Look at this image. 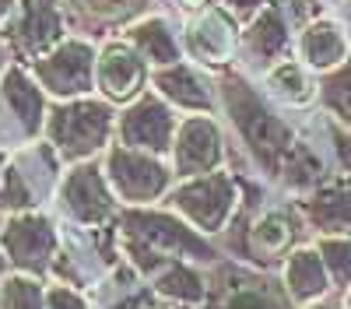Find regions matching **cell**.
<instances>
[{"label":"cell","instance_id":"obj_14","mask_svg":"<svg viewBox=\"0 0 351 309\" xmlns=\"http://www.w3.org/2000/svg\"><path fill=\"white\" fill-rule=\"evenodd\" d=\"M330 288V271L319 249H291L285 264V292L295 302H316Z\"/></svg>","mask_w":351,"mask_h":309},{"label":"cell","instance_id":"obj_30","mask_svg":"<svg viewBox=\"0 0 351 309\" xmlns=\"http://www.w3.org/2000/svg\"><path fill=\"white\" fill-rule=\"evenodd\" d=\"M225 4H228L232 11H236L239 18H250V14H260L263 8L271 4V0H225Z\"/></svg>","mask_w":351,"mask_h":309},{"label":"cell","instance_id":"obj_4","mask_svg":"<svg viewBox=\"0 0 351 309\" xmlns=\"http://www.w3.org/2000/svg\"><path fill=\"white\" fill-rule=\"evenodd\" d=\"M95 64L99 56L92 49V42L81 39H64L60 46H53L49 53L36 56L32 74L46 92L60 95V99H77L84 92H92L95 84Z\"/></svg>","mask_w":351,"mask_h":309},{"label":"cell","instance_id":"obj_2","mask_svg":"<svg viewBox=\"0 0 351 309\" xmlns=\"http://www.w3.org/2000/svg\"><path fill=\"white\" fill-rule=\"evenodd\" d=\"M112 130V109L95 99H67L46 120L49 145L64 158H84L106 145Z\"/></svg>","mask_w":351,"mask_h":309},{"label":"cell","instance_id":"obj_25","mask_svg":"<svg viewBox=\"0 0 351 309\" xmlns=\"http://www.w3.org/2000/svg\"><path fill=\"white\" fill-rule=\"evenodd\" d=\"M324 102L351 127V64L348 60L341 67L327 71V77H324Z\"/></svg>","mask_w":351,"mask_h":309},{"label":"cell","instance_id":"obj_3","mask_svg":"<svg viewBox=\"0 0 351 309\" xmlns=\"http://www.w3.org/2000/svg\"><path fill=\"white\" fill-rule=\"evenodd\" d=\"M127 246L134 257H197V260H211L215 253L193 229L180 225L169 214H144V211H130L127 214Z\"/></svg>","mask_w":351,"mask_h":309},{"label":"cell","instance_id":"obj_15","mask_svg":"<svg viewBox=\"0 0 351 309\" xmlns=\"http://www.w3.org/2000/svg\"><path fill=\"white\" fill-rule=\"evenodd\" d=\"M211 309H288V302L267 277L236 271L228 274V285L215 295Z\"/></svg>","mask_w":351,"mask_h":309},{"label":"cell","instance_id":"obj_34","mask_svg":"<svg viewBox=\"0 0 351 309\" xmlns=\"http://www.w3.org/2000/svg\"><path fill=\"white\" fill-rule=\"evenodd\" d=\"M144 309H158V306H144Z\"/></svg>","mask_w":351,"mask_h":309},{"label":"cell","instance_id":"obj_28","mask_svg":"<svg viewBox=\"0 0 351 309\" xmlns=\"http://www.w3.org/2000/svg\"><path fill=\"white\" fill-rule=\"evenodd\" d=\"M77 4H84V11L99 18H127L141 8V0H77Z\"/></svg>","mask_w":351,"mask_h":309},{"label":"cell","instance_id":"obj_36","mask_svg":"<svg viewBox=\"0 0 351 309\" xmlns=\"http://www.w3.org/2000/svg\"><path fill=\"white\" fill-rule=\"evenodd\" d=\"M0 271H4V260H0Z\"/></svg>","mask_w":351,"mask_h":309},{"label":"cell","instance_id":"obj_11","mask_svg":"<svg viewBox=\"0 0 351 309\" xmlns=\"http://www.w3.org/2000/svg\"><path fill=\"white\" fill-rule=\"evenodd\" d=\"M53 246H56L53 225L43 214H18L4 229V253L14 267L36 271V267L49 264Z\"/></svg>","mask_w":351,"mask_h":309},{"label":"cell","instance_id":"obj_6","mask_svg":"<svg viewBox=\"0 0 351 309\" xmlns=\"http://www.w3.org/2000/svg\"><path fill=\"white\" fill-rule=\"evenodd\" d=\"M106 173H109L112 190L130 204H148L158 193H165V186H169V169L152 151L127 148V145L109 151Z\"/></svg>","mask_w":351,"mask_h":309},{"label":"cell","instance_id":"obj_33","mask_svg":"<svg viewBox=\"0 0 351 309\" xmlns=\"http://www.w3.org/2000/svg\"><path fill=\"white\" fill-rule=\"evenodd\" d=\"M316 309H334V306H316Z\"/></svg>","mask_w":351,"mask_h":309},{"label":"cell","instance_id":"obj_8","mask_svg":"<svg viewBox=\"0 0 351 309\" xmlns=\"http://www.w3.org/2000/svg\"><path fill=\"white\" fill-rule=\"evenodd\" d=\"M144 81H148V60L130 46V42H109L99 53L95 64V84L106 99L112 102H130L141 95Z\"/></svg>","mask_w":351,"mask_h":309},{"label":"cell","instance_id":"obj_26","mask_svg":"<svg viewBox=\"0 0 351 309\" xmlns=\"http://www.w3.org/2000/svg\"><path fill=\"white\" fill-rule=\"evenodd\" d=\"M0 309H46L36 277H8L0 285Z\"/></svg>","mask_w":351,"mask_h":309},{"label":"cell","instance_id":"obj_12","mask_svg":"<svg viewBox=\"0 0 351 309\" xmlns=\"http://www.w3.org/2000/svg\"><path fill=\"white\" fill-rule=\"evenodd\" d=\"M60 204L67 208L71 218H77L84 225H99L112 214V193H109L106 180L99 176V169L81 165L74 173H67V180L60 186Z\"/></svg>","mask_w":351,"mask_h":309},{"label":"cell","instance_id":"obj_24","mask_svg":"<svg viewBox=\"0 0 351 309\" xmlns=\"http://www.w3.org/2000/svg\"><path fill=\"white\" fill-rule=\"evenodd\" d=\"M267 81H271V88H274L281 99H288V102H309V99H313V84H309L306 71H302L299 64H291V60L274 64L271 74H267Z\"/></svg>","mask_w":351,"mask_h":309},{"label":"cell","instance_id":"obj_5","mask_svg":"<svg viewBox=\"0 0 351 309\" xmlns=\"http://www.w3.org/2000/svg\"><path fill=\"white\" fill-rule=\"evenodd\" d=\"M172 204L180 208L200 232H218L225 229V221L236 208V183L225 173H204L190 176L180 190L172 193Z\"/></svg>","mask_w":351,"mask_h":309},{"label":"cell","instance_id":"obj_9","mask_svg":"<svg viewBox=\"0 0 351 309\" xmlns=\"http://www.w3.org/2000/svg\"><path fill=\"white\" fill-rule=\"evenodd\" d=\"M172 151H176V173L183 180L215 173L221 165V134H218L215 120H208V116L183 120L180 130H176Z\"/></svg>","mask_w":351,"mask_h":309},{"label":"cell","instance_id":"obj_13","mask_svg":"<svg viewBox=\"0 0 351 309\" xmlns=\"http://www.w3.org/2000/svg\"><path fill=\"white\" fill-rule=\"evenodd\" d=\"M306 218L324 236L351 232V180H334L306 201Z\"/></svg>","mask_w":351,"mask_h":309},{"label":"cell","instance_id":"obj_7","mask_svg":"<svg viewBox=\"0 0 351 309\" xmlns=\"http://www.w3.org/2000/svg\"><path fill=\"white\" fill-rule=\"evenodd\" d=\"M176 116L155 95H141L120 120V140L127 148H141L152 155H165L176 140Z\"/></svg>","mask_w":351,"mask_h":309},{"label":"cell","instance_id":"obj_21","mask_svg":"<svg viewBox=\"0 0 351 309\" xmlns=\"http://www.w3.org/2000/svg\"><path fill=\"white\" fill-rule=\"evenodd\" d=\"M295 221H291L285 211H267L253 229H250V243L256 253H267V257H274V253H285L291 246V239H295Z\"/></svg>","mask_w":351,"mask_h":309},{"label":"cell","instance_id":"obj_19","mask_svg":"<svg viewBox=\"0 0 351 309\" xmlns=\"http://www.w3.org/2000/svg\"><path fill=\"white\" fill-rule=\"evenodd\" d=\"M127 42L148 60L152 67H169V64H180V42L169 32V25L162 18H144L137 21L130 32H127Z\"/></svg>","mask_w":351,"mask_h":309},{"label":"cell","instance_id":"obj_16","mask_svg":"<svg viewBox=\"0 0 351 309\" xmlns=\"http://www.w3.org/2000/svg\"><path fill=\"white\" fill-rule=\"evenodd\" d=\"M299 49H302V60L316 71H334L348 60V42L341 36V28L334 21H313L302 39H299Z\"/></svg>","mask_w":351,"mask_h":309},{"label":"cell","instance_id":"obj_29","mask_svg":"<svg viewBox=\"0 0 351 309\" xmlns=\"http://www.w3.org/2000/svg\"><path fill=\"white\" fill-rule=\"evenodd\" d=\"M46 309H84V302H81L77 292L56 285V288H49V295H46Z\"/></svg>","mask_w":351,"mask_h":309},{"label":"cell","instance_id":"obj_31","mask_svg":"<svg viewBox=\"0 0 351 309\" xmlns=\"http://www.w3.org/2000/svg\"><path fill=\"white\" fill-rule=\"evenodd\" d=\"M18 4H21V0H0V21H4V18H8V14H11Z\"/></svg>","mask_w":351,"mask_h":309},{"label":"cell","instance_id":"obj_23","mask_svg":"<svg viewBox=\"0 0 351 309\" xmlns=\"http://www.w3.org/2000/svg\"><path fill=\"white\" fill-rule=\"evenodd\" d=\"M190 42H193V53L197 56H204L208 64H218L221 56L228 53V46H232V32H228V25L218 14H208L204 21L193 25Z\"/></svg>","mask_w":351,"mask_h":309},{"label":"cell","instance_id":"obj_20","mask_svg":"<svg viewBox=\"0 0 351 309\" xmlns=\"http://www.w3.org/2000/svg\"><path fill=\"white\" fill-rule=\"evenodd\" d=\"M246 46H250L253 56H260V60H267V64L278 60V56L285 53V46H288V28H285L278 8L267 4V8L253 18L250 32H246Z\"/></svg>","mask_w":351,"mask_h":309},{"label":"cell","instance_id":"obj_35","mask_svg":"<svg viewBox=\"0 0 351 309\" xmlns=\"http://www.w3.org/2000/svg\"><path fill=\"white\" fill-rule=\"evenodd\" d=\"M0 162H4V151H0Z\"/></svg>","mask_w":351,"mask_h":309},{"label":"cell","instance_id":"obj_1","mask_svg":"<svg viewBox=\"0 0 351 309\" xmlns=\"http://www.w3.org/2000/svg\"><path fill=\"white\" fill-rule=\"evenodd\" d=\"M225 106L232 112V120H236V127L243 130L246 145L253 148V155L267 169H281L288 151L295 148L291 130L253 95V88L246 81H239V77L225 81Z\"/></svg>","mask_w":351,"mask_h":309},{"label":"cell","instance_id":"obj_18","mask_svg":"<svg viewBox=\"0 0 351 309\" xmlns=\"http://www.w3.org/2000/svg\"><path fill=\"white\" fill-rule=\"evenodd\" d=\"M0 92H4L8 109L18 116V123L25 130H39V123H43V92L36 84V74H28L21 67H8Z\"/></svg>","mask_w":351,"mask_h":309},{"label":"cell","instance_id":"obj_27","mask_svg":"<svg viewBox=\"0 0 351 309\" xmlns=\"http://www.w3.org/2000/svg\"><path fill=\"white\" fill-rule=\"evenodd\" d=\"M316 249L324 253V264L337 285H351V239L348 236H324Z\"/></svg>","mask_w":351,"mask_h":309},{"label":"cell","instance_id":"obj_10","mask_svg":"<svg viewBox=\"0 0 351 309\" xmlns=\"http://www.w3.org/2000/svg\"><path fill=\"white\" fill-rule=\"evenodd\" d=\"M8 32L21 53L43 56L64 42V14L53 0H21Z\"/></svg>","mask_w":351,"mask_h":309},{"label":"cell","instance_id":"obj_32","mask_svg":"<svg viewBox=\"0 0 351 309\" xmlns=\"http://www.w3.org/2000/svg\"><path fill=\"white\" fill-rule=\"evenodd\" d=\"M344 306H348V309H351V292H348V299H344Z\"/></svg>","mask_w":351,"mask_h":309},{"label":"cell","instance_id":"obj_22","mask_svg":"<svg viewBox=\"0 0 351 309\" xmlns=\"http://www.w3.org/2000/svg\"><path fill=\"white\" fill-rule=\"evenodd\" d=\"M155 288L169 299H180V302H204L208 299V285H204V277L186 267L183 260H172L165 264V271L155 277Z\"/></svg>","mask_w":351,"mask_h":309},{"label":"cell","instance_id":"obj_17","mask_svg":"<svg viewBox=\"0 0 351 309\" xmlns=\"http://www.w3.org/2000/svg\"><path fill=\"white\" fill-rule=\"evenodd\" d=\"M152 81H155L158 95H162V99H169V102H176V106H183V109H197V112L211 109V95H208V88H204V81H200L190 67H183V64L155 67Z\"/></svg>","mask_w":351,"mask_h":309}]
</instances>
